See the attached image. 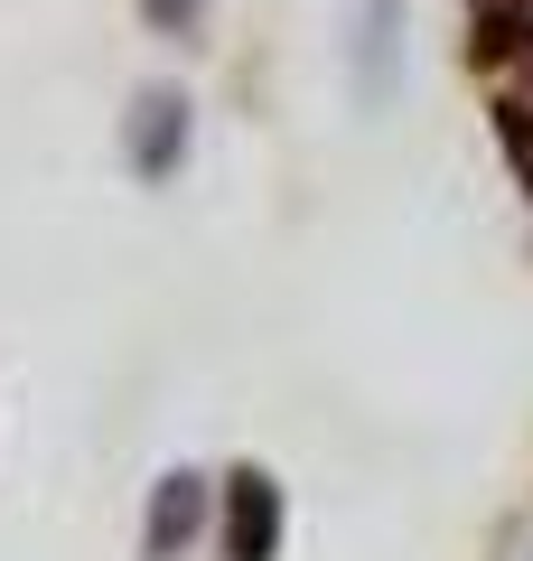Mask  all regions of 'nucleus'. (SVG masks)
Segmentation results:
<instances>
[{
    "label": "nucleus",
    "mask_w": 533,
    "mask_h": 561,
    "mask_svg": "<svg viewBox=\"0 0 533 561\" xmlns=\"http://www.w3.org/2000/svg\"><path fill=\"white\" fill-rule=\"evenodd\" d=\"M216 542H225V561H272L281 552V486L262 478V468H235V478L216 486Z\"/></svg>",
    "instance_id": "nucleus-1"
},
{
    "label": "nucleus",
    "mask_w": 533,
    "mask_h": 561,
    "mask_svg": "<svg viewBox=\"0 0 533 561\" xmlns=\"http://www.w3.org/2000/svg\"><path fill=\"white\" fill-rule=\"evenodd\" d=\"M206 505H216V496H206L197 468H169V478L150 486V524H140V552H150V561H178L188 542L206 534Z\"/></svg>",
    "instance_id": "nucleus-2"
},
{
    "label": "nucleus",
    "mask_w": 533,
    "mask_h": 561,
    "mask_svg": "<svg viewBox=\"0 0 533 561\" xmlns=\"http://www.w3.org/2000/svg\"><path fill=\"white\" fill-rule=\"evenodd\" d=\"M188 94H178V84H150V94L132 103V169L140 179H169L178 169V150H188Z\"/></svg>",
    "instance_id": "nucleus-3"
},
{
    "label": "nucleus",
    "mask_w": 533,
    "mask_h": 561,
    "mask_svg": "<svg viewBox=\"0 0 533 561\" xmlns=\"http://www.w3.org/2000/svg\"><path fill=\"white\" fill-rule=\"evenodd\" d=\"M402 76V0H365L355 10V94L384 103Z\"/></svg>",
    "instance_id": "nucleus-4"
},
{
    "label": "nucleus",
    "mask_w": 533,
    "mask_h": 561,
    "mask_svg": "<svg viewBox=\"0 0 533 561\" xmlns=\"http://www.w3.org/2000/svg\"><path fill=\"white\" fill-rule=\"evenodd\" d=\"M140 20H150V28H169V38H188V28L206 20V0H140Z\"/></svg>",
    "instance_id": "nucleus-5"
}]
</instances>
